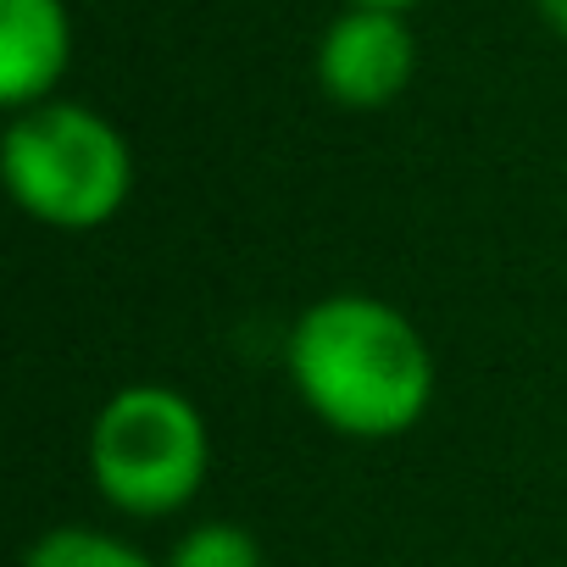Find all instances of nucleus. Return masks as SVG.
Here are the masks:
<instances>
[{"label":"nucleus","mask_w":567,"mask_h":567,"mask_svg":"<svg viewBox=\"0 0 567 567\" xmlns=\"http://www.w3.org/2000/svg\"><path fill=\"white\" fill-rule=\"evenodd\" d=\"M284 368L301 406L351 440H395L434 406V351L379 296L312 301L284 340Z\"/></svg>","instance_id":"f257e3e1"},{"label":"nucleus","mask_w":567,"mask_h":567,"mask_svg":"<svg viewBox=\"0 0 567 567\" xmlns=\"http://www.w3.org/2000/svg\"><path fill=\"white\" fill-rule=\"evenodd\" d=\"M0 173L34 223L62 234L106 228L134 195V151L123 128L79 101L12 112L0 140Z\"/></svg>","instance_id":"f03ea898"},{"label":"nucleus","mask_w":567,"mask_h":567,"mask_svg":"<svg viewBox=\"0 0 567 567\" xmlns=\"http://www.w3.org/2000/svg\"><path fill=\"white\" fill-rule=\"evenodd\" d=\"M212 440L195 401L173 384H123L90 423V478L128 517H167L206 484Z\"/></svg>","instance_id":"7ed1b4c3"},{"label":"nucleus","mask_w":567,"mask_h":567,"mask_svg":"<svg viewBox=\"0 0 567 567\" xmlns=\"http://www.w3.org/2000/svg\"><path fill=\"white\" fill-rule=\"evenodd\" d=\"M417 73V40L406 29V12L351 7L329 23L318 45V84L346 112H379L406 95Z\"/></svg>","instance_id":"20e7f679"},{"label":"nucleus","mask_w":567,"mask_h":567,"mask_svg":"<svg viewBox=\"0 0 567 567\" xmlns=\"http://www.w3.org/2000/svg\"><path fill=\"white\" fill-rule=\"evenodd\" d=\"M73 62V23L62 0H0V101L29 112L51 101Z\"/></svg>","instance_id":"39448f33"},{"label":"nucleus","mask_w":567,"mask_h":567,"mask_svg":"<svg viewBox=\"0 0 567 567\" xmlns=\"http://www.w3.org/2000/svg\"><path fill=\"white\" fill-rule=\"evenodd\" d=\"M23 567H156V561L145 550H134L128 539H117V534L62 523V528H45L23 550Z\"/></svg>","instance_id":"423d86ee"},{"label":"nucleus","mask_w":567,"mask_h":567,"mask_svg":"<svg viewBox=\"0 0 567 567\" xmlns=\"http://www.w3.org/2000/svg\"><path fill=\"white\" fill-rule=\"evenodd\" d=\"M162 567H267V556L261 539L239 523H195L189 534H178Z\"/></svg>","instance_id":"0eeeda50"},{"label":"nucleus","mask_w":567,"mask_h":567,"mask_svg":"<svg viewBox=\"0 0 567 567\" xmlns=\"http://www.w3.org/2000/svg\"><path fill=\"white\" fill-rule=\"evenodd\" d=\"M534 12H539V23H545L550 34L567 40V0H534Z\"/></svg>","instance_id":"6e6552de"},{"label":"nucleus","mask_w":567,"mask_h":567,"mask_svg":"<svg viewBox=\"0 0 567 567\" xmlns=\"http://www.w3.org/2000/svg\"><path fill=\"white\" fill-rule=\"evenodd\" d=\"M351 7H379V12H412L417 0H351Z\"/></svg>","instance_id":"1a4fd4ad"}]
</instances>
